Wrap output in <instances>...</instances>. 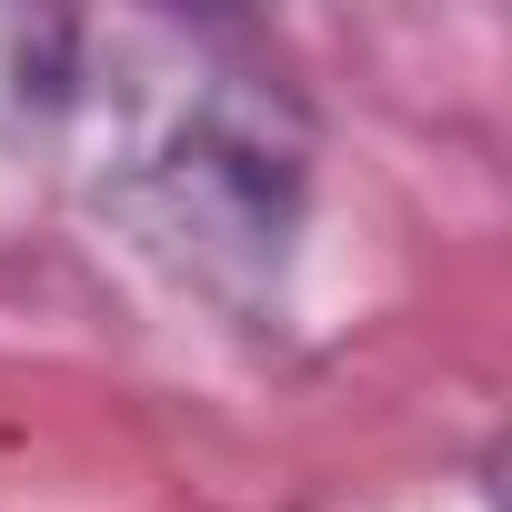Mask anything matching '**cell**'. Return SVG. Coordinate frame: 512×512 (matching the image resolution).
I'll list each match as a JSON object with an SVG mask.
<instances>
[{
	"label": "cell",
	"mask_w": 512,
	"mask_h": 512,
	"mask_svg": "<svg viewBox=\"0 0 512 512\" xmlns=\"http://www.w3.org/2000/svg\"><path fill=\"white\" fill-rule=\"evenodd\" d=\"M51 141L91 171L101 211L131 221L201 292L251 302L282 282L292 231L312 211V101L251 21H71Z\"/></svg>",
	"instance_id": "obj_1"
},
{
	"label": "cell",
	"mask_w": 512,
	"mask_h": 512,
	"mask_svg": "<svg viewBox=\"0 0 512 512\" xmlns=\"http://www.w3.org/2000/svg\"><path fill=\"white\" fill-rule=\"evenodd\" d=\"M71 71V11H0V141H51Z\"/></svg>",
	"instance_id": "obj_2"
}]
</instances>
